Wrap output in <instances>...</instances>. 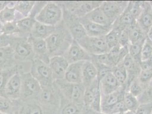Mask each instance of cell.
<instances>
[{
  "label": "cell",
  "instance_id": "6da1fadb",
  "mask_svg": "<svg viewBox=\"0 0 152 114\" xmlns=\"http://www.w3.org/2000/svg\"><path fill=\"white\" fill-rule=\"evenodd\" d=\"M73 41V39L63 20L56 26L55 32L45 39L50 57L63 56Z\"/></svg>",
  "mask_w": 152,
  "mask_h": 114
},
{
  "label": "cell",
  "instance_id": "7a4b0ae2",
  "mask_svg": "<svg viewBox=\"0 0 152 114\" xmlns=\"http://www.w3.org/2000/svg\"><path fill=\"white\" fill-rule=\"evenodd\" d=\"M37 22L56 26L63 19V9L59 2L47 1L45 7L35 17Z\"/></svg>",
  "mask_w": 152,
  "mask_h": 114
},
{
  "label": "cell",
  "instance_id": "3957f363",
  "mask_svg": "<svg viewBox=\"0 0 152 114\" xmlns=\"http://www.w3.org/2000/svg\"><path fill=\"white\" fill-rule=\"evenodd\" d=\"M55 84L59 90L61 96L67 101L84 107L83 98L85 87L83 84L70 83L64 79L55 81Z\"/></svg>",
  "mask_w": 152,
  "mask_h": 114
},
{
  "label": "cell",
  "instance_id": "277c9868",
  "mask_svg": "<svg viewBox=\"0 0 152 114\" xmlns=\"http://www.w3.org/2000/svg\"><path fill=\"white\" fill-rule=\"evenodd\" d=\"M22 85L19 101L26 102L36 100L40 94L42 87L30 72H20Z\"/></svg>",
  "mask_w": 152,
  "mask_h": 114
},
{
  "label": "cell",
  "instance_id": "5b68a950",
  "mask_svg": "<svg viewBox=\"0 0 152 114\" xmlns=\"http://www.w3.org/2000/svg\"><path fill=\"white\" fill-rule=\"evenodd\" d=\"M30 73L40 83L42 88L52 87L54 85L55 81L49 64L44 62L34 59L31 63Z\"/></svg>",
  "mask_w": 152,
  "mask_h": 114
},
{
  "label": "cell",
  "instance_id": "8992f818",
  "mask_svg": "<svg viewBox=\"0 0 152 114\" xmlns=\"http://www.w3.org/2000/svg\"><path fill=\"white\" fill-rule=\"evenodd\" d=\"M10 46L13 48L16 62L30 61L31 62L35 59L30 38L13 36Z\"/></svg>",
  "mask_w": 152,
  "mask_h": 114
},
{
  "label": "cell",
  "instance_id": "52a82bcc",
  "mask_svg": "<svg viewBox=\"0 0 152 114\" xmlns=\"http://www.w3.org/2000/svg\"><path fill=\"white\" fill-rule=\"evenodd\" d=\"M77 42L91 56L108 53L110 51L105 37H91L87 36Z\"/></svg>",
  "mask_w": 152,
  "mask_h": 114
},
{
  "label": "cell",
  "instance_id": "ba28073f",
  "mask_svg": "<svg viewBox=\"0 0 152 114\" xmlns=\"http://www.w3.org/2000/svg\"><path fill=\"white\" fill-rule=\"evenodd\" d=\"M63 20L73 40L78 42L87 36L85 30L79 19L64 9Z\"/></svg>",
  "mask_w": 152,
  "mask_h": 114
},
{
  "label": "cell",
  "instance_id": "9c48e42d",
  "mask_svg": "<svg viewBox=\"0 0 152 114\" xmlns=\"http://www.w3.org/2000/svg\"><path fill=\"white\" fill-rule=\"evenodd\" d=\"M129 1H103L100 8L107 17L111 25L126 9Z\"/></svg>",
  "mask_w": 152,
  "mask_h": 114
},
{
  "label": "cell",
  "instance_id": "30bf717a",
  "mask_svg": "<svg viewBox=\"0 0 152 114\" xmlns=\"http://www.w3.org/2000/svg\"><path fill=\"white\" fill-rule=\"evenodd\" d=\"M63 56L69 64L91 61V56L75 40Z\"/></svg>",
  "mask_w": 152,
  "mask_h": 114
},
{
  "label": "cell",
  "instance_id": "8fae6325",
  "mask_svg": "<svg viewBox=\"0 0 152 114\" xmlns=\"http://www.w3.org/2000/svg\"><path fill=\"white\" fill-rule=\"evenodd\" d=\"M69 64L63 56L51 57L49 66L51 69L55 82L64 79L65 73Z\"/></svg>",
  "mask_w": 152,
  "mask_h": 114
},
{
  "label": "cell",
  "instance_id": "7c38bea8",
  "mask_svg": "<svg viewBox=\"0 0 152 114\" xmlns=\"http://www.w3.org/2000/svg\"><path fill=\"white\" fill-rule=\"evenodd\" d=\"M86 34L91 37H105L112 29V25H101L90 21L85 18H80Z\"/></svg>",
  "mask_w": 152,
  "mask_h": 114
},
{
  "label": "cell",
  "instance_id": "4fadbf2b",
  "mask_svg": "<svg viewBox=\"0 0 152 114\" xmlns=\"http://www.w3.org/2000/svg\"><path fill=\"white\" fill-rule=\"evenodd\" d=\"M22 85L20 72L14 74L9 80L5 89V97L13 100L18 101Z\"/></svg>",
  "mask_w": 152,
  "mask_h": 114
},
{
  "label": "cell",
  "instance_id": "5bb4252c",
  "mask_svg": "<svg viewBox=\"0 0 152 114\" xmlns=\"http://www.w3.org/2000/svg\"><path fill=\"white\" fill-rule=\"evenodd\" d=\"M31 42L35 59H38L49 64L50 56L45 39L29 37Z\"/></svg>",
  "mask_w": 152,
  "mask_h": 114
},
{
  "label": "cell",
  "instance_id": "9a60e30c",
  "mask_svg": "<svg viewBox=\"0 0 152 114\" xmlns=\"http://www.w3.org/2000/svg\"><path fill=\"white\" fill-rule=\"evenodd\" d=\"M126 91L125 86H121L118 90L110 94L101 95V112L104 113L118 102L123 101Z\"/></svg>",
  "mask_w": 152,
  "mask_h": 114
},
{
  "label": "cell",
  "instance_id": "2e32d148",
  "mask_svg": "<svg viewBox=\"0 0 152 114\" xmlns=\"http://www.w3.org/2000/svg\"><path fill=\"white\" fill-rule=\"evenodd\" d=\"M127 73V81L126 83V91L131 83L137 79L141 71L140 64L136 63L133 59L128 54L122 62Z\"/></svg>",
  "mask_w": 152,
  "mask_h": 114
},
{
  "label": "cell",
  "instance_id": "e0dca14e",
  "mask_svg": "<svg viewBox=\"0 0 152 114\" xmlns=\"http://www.w3.org/2000/svg\"><path fill=\"white\" fill-rule=\"evenodd\" d=\"M83 62H80L69 64L66 71L64 80L70 83L83 84L82 71Z\"/></svg>",
  "mask_w": 152,
  "mask_h": 114
},
{
  "label": "cell",
  "instance_id": "ac0fdd59",
  "mask_svg": "<svg viewBox=\"0 0 152 114\" xmlns=\"http://www.w3.org/2000/svg\"><path fill=\"white\" fill-rule=\"evenodd\" d=\"M121 84L113 74L110 73L99 82V87L102 95L110 94L121 87Z\"/></svg>",
  "mask_w": 152,
  "mask_h": 114
},
{
  "label": "cell",
  "instance_id": "d6986e66",
  "mask_svg": "<svg viewBox=\"0 0 152 114\" xmlns=\"http://www.w3.org/2000/svg\"><path fill=\"white\" fill-rule=\"evenodd\" d=\"M137 24L148 34L152 26V9L149 1H144L143 10L137 20Z\"/></svg>",
  "mask_w": 152,
  "mask_h": 114
},
{
  "label": "cell",
  "instance_id": "ffe728a7",
  "mask_svg": "<svg viewBox=\"0 0 152 114\" xmlns=\"http://www.w3.org/2000/svg\"><path fill=\"white\" fill-rule=\"evenodd\" d=\"M97 79V70L91 61L83 62L82 71V80L83 86L86 88Z\"/></svg>",
  "mask_w": 152,
  "mask_h": 114
},
{
  "label": "cell",
  "instance_id": "44dd1931",
  "mask_svg": "<svg viewBox=\"0 0 152 114\" xmlns=\"http://www.w3.org/2000/svg\"><path fill=\"white\" fill-rule=\"evenodd\" d=\"M18 64L14 58V53L11 46L0 49V70L13 67Z\"/></svg>",
  "mask_w": 152,
  "mask_h": 114
},
{
  "label": "cell",
  "instance_id": "7402d4cb",
  "mask_svg": "<svg viewBox=\"0 0 152 114\" xmlns=\"http://www.w3.org/2000/svg\"><path fill=\"white\" fill-rule=\"evenodd\" d=\"M55 29L56 26L47 25L37 21L32 27L30 37L45 40L55 32Z\"/></svg>",
  "mask_w": 152,
  "mask_h": 114
},
{
  "label": "cell",
  "instance_id": "603a6c76",
  "mask_svg": "<svg viewBox=\"0 0 152 114\" xmlns=\"http://www.w3.org/2000/svg\"><path fill=\"white\" fill-rule=\"evenodd\" d=\"M43 107L36 100L21 102L18 110V114H45Z\"/></svg>",
  "mask_w": 152,
  "mask_h": 114
},
{
  "label": "cell",
  "instance_id": "cb8c5ba5",
  "mask_svg": "<svg viewBox=\"0 0 152 114\" xmlns=\"http://www.w3.org/2000/svg\"><path fill=\"white\" fill-rule=\"evenodd\" d=\"M99 91V83L98 82L97 79H96L88 87L85 88L83 98V106L85 108L89 110L90 106L94 101L96 95Z\"/></svg>",
  "mask_w": 152,
  "mask_h": 114
},
{
  "label": "cell",
  "instance_id": "d4e9b609",
  "mask_svg": "<svg viewBox=\"0 0 152 114\" xmlns=\"http://www.w3.org/2000/svg\"><path fill=\"white\" fill-rule=\"evenodd\" d=\"M37 22L35 18L31 16L20 19L17 22L19 29V37L29 38L32 27Z\"/></svg>",
  "mask_w": 152,
  "mask_h": 114
},
{
  "label": "cell",
  "instance_id": "484cf974",
  "mask_svg": "<svg viewBox=\"0 0 152 114\" xmlns=\"http://www.w3.org/2000/svg\"><path fill=\"white\" fill-rule=\"evenodd\" d=\"M20 72V66L17 64L13 67L0 70V96H5V89L10 78L16 73Z\"/></svg>",
  "mask_w": 152,
  "mask_h": 114
},
{
  "label": "cell",
  "instance_id": "4316f807",
  "mask_svg": "<svg viewBox=\"0 0 152 114\" xmlns=\"http://www.w3.org/2000/svg\"><path fill=\"white\" fill-rule=\"evenodd\" d=\"M20 106V101H13L5 96H0V112L2 114H15Z\"/></svg>",
  "mask_w": 152,
  "mask_h": 114
},
{
  "label": "cell",
  "instance_id": "83f0119b",
  "mask_svg": "<svg viewBox=\"0 0 152 114\" xmlns=\"http://www.w3.org/2000/svg\"><path fill=\"white\" fill-rule=\"evenodd\" d=\"M128 54V46L121 47L120 44L112 48L108 52L115 66L121 64Z\"/></svg>",
  "mask_w": 152,
  "mask_h": 114
},
{
  "label": "cell",
  "instance_id": "f1b7e54d",
  "mask_svg": "<svg viewBox=\"0 0 152 114\" xmlns=\"http://www.w3.org/2000/svg\"><path fill=\"white\" fill-rule=\"evenodd\" d=\"M103 1H83L80 7L73 14L77 18H83L95 9L100 7Z\"/></svg>",
  "mask_w": 152,
  "mask_h": 114
},
{
  "label": "cell",
  "instance_id": "f546056e",
  "mask_svg": "<svg viewBox=\"0 0 152 114\" xmlns=\"http://www.w3.org/2000/svg\"><path fill=\"white\" fill-rule=\"evenodd\" d=\"M83 18L101 25H111L107 17L100 7L95 9Z\"/></svg>",
  "mask_w": 152,
  "mask_h": 114
},
{
  "label": "cell",
  "instance_id": "4dcf8cb0",
  "mask_svg": "<svg viewBox=\"0 0 152 114\" xmlns=\"http://www.w3.org/2000/svg\"><path fill=\"white\" fill-rule=\"evenodd\" d=\"M15 2L16 1H9L7 6L0 13V22L2 25L8 22L15 21Z\"/></svg>",
  "mask_w": 152,
  "mask_h": 114
},
{
  "label": "cell",
  "instance_id": "1f68e13d",
  "mask_svg": "<svg viewBox=\"0 0 152 114\" xmlns=\"http://www.w3.org/2000/svg\"><path fill=\"white\" fill-rule=\"evenodd\" d=\"M129 40L130 44H136L140 42H144L146 38L148 36L137 24L129 28Z\"/></svg>",
  "mask_w": 152,
  "mask_h": 114
},
{
  "label": "cell",
  "instance_id": "d6a6232c",
  "mask_svg": "<svg viewBox=\"0 0 152 114\" xmlns=\"http://www.w3.org/2000/svg\"><path fill=\"white\" fill-rule=\"evenodd\" d=\"M35 2L32 1H16L15 5V10L23 19L27 17L31 14Z\"/></svg>",
  "mask_w": 152,
  "mask_h": 114
},
{
  "label": "cell",
  "instance_id": "836d02e7",
  "mask_svg": "<svg viewBox=\"0 0 152 114\" xmlns=\"http://www.w3.org/2000/svg\"><path fill=\"white\" fill-rule=\"evenodd\" d=\"M123 30L118 27L112 25L111 30L105 36V39L110 50L119 44V37Z\"/></svg>",
  "mask_w": 152,
  "mask_h": 114
},
{
  "label": "cell",
  "instance_id": "e575fe53",
  "mask_svg": "<svg viewBox=\"0 0 152 114\" xmlns=\"http://www.w3.org/2000/svg\"><path fill=\"white\" fill-rule=\"evenodd\" d=\"M64 99L65 103H61L60 114H83V107Z\"/></svg>",
  "mask_w": 152,
  "mask_h": 114
},
{
  "label": "cell",
  "instance_id": "d590c367",
  "mask_svg": "<svg viewBox=\"0 0 152 114\" xmlns=\"http://www.w3.org/2000/svg\"><path fill=\"white\" fill-rule=\"evenodd\" d=\"M112 73L116 79L121 84V86H125L126 88L127 81V73L124 66L122 64H119L112 69Z\"/></svg>",
  "mask_w": 152,
  "mask_h": 114
},
{
  "label": "cell",
  "instance_id": "8d00e7d4",
  "mask_svg": "<svg viewBox=\"0 0 152 114\" xmlns=\"http://www.w3.org/2000/svg\"><path fill=\"white\" fill-rule=\"evenodd\" d=\"M144 42H140L133 44H130L128 46V54L133 59L136 63L139 64H140L141 62V50Z\"/></svg>",
  "mask_w": 152,
  "mask_h": 114
},
{
  "label": "cell",
  "instance_id": "74e56055",
  "mask_svg": "<svg viewBox=\"0 0 152 114\" xmlns=\"http://www.w3.org/2000/svg\"><path fill=\"white\" fill-rule=\"evenodd\" d=\"M124 103L127 111L135 113L140 106L138 98L132 95L128 91H126L124 97Z\"/></svg>",
  "mask_w": 152,
  "mask_h": 114
},
{
  "label": "cell",
  "instance_id": "f35d334b",
  "mask_svg": "<svg viewBox=\"0 0 152 114\" xmlns=\"http://www.w3.org/2000/svg\"><path fill=\"white\" fill-rule=\"evenodd\" d=\"M144 1H129L128 7L132 17L136 21L143 10Z\"/></svg>",
  "mask_w": 152,
  "mask_h": 114
},
{
  "label": "cell",
  "instance_id": "ab89813d",
  "mask_svg": "<svg viewBox=\"0 0 152 114\" xmlns=\"http://www.w3.org/2000/svg\"><path fill=\"white\" fill-rule=\"evenodd\" d=\"M94 64H101L102 65H104L111 68H113L115 67L114 63L111 58L110 56L108 53H105L100 55L96 56H91V61Z\"/></svg>",
  "mask_w": 152,
  "mask_h": 114
},
{
  "label": "cell",
  "instance_id": "60d3db41",
  "mask_svg": "<svg viewBox=\"0 0 152 114\" xmlns=\"http://www.w3.org/2000/svg\"><path fill=\"white\" fill-rule=\"evenodd\" d=\"M1 30L2 34L8 36L14 37H18L19 36V29L17 21H13L2 25Z\"/></svg>",
  "mask_w": 152,
  "mask_h": 114
},
{
  "label": "cell",
  "instance_id": "b9f144b4",
  "mask_svg": "<svg viewBox=\"0 0 152 114\" xmlns=\"http://www.w3.org/2000/svg\"><path fill=\"white\" fill-rule=\"evenodd\" d=\"M137 80L144 90H145L152 81V69L141 70Z\"/></svg>",
  "mask_w": 152,
  "mask_h": 114
},
{
  "label": "cell",
  "instance_id": "7bdbcfd3",
  "mask_svg": "<svg viewBox=\"0 0 152 114\" xmlns=\"http://www.w3.org/2000/svg\"><path fill=\"white\" fill-rule=\"evenodd\" d=\"M152 59V40L148 36L142 44L141 61Z\"/></svg>",
  "mask_w": 152,
  "mask_h": 114
},
{
  "label": "cell",
  "instance_id": "ee69618b",
  "mask_svg": "<svg viewBox=\"0 0 152 114\" xmlns=\"http://www.w3.org/2000/svg\"><path fill=\"white\" fill-rule=\"evenodd\" d=\"M140 104L152 103V81L138 98Z\"/></svg>",
  "mask_w": 152,
  "mask_h": 114
},
{
  "label": "cell",
  "instance_id": "f6af8a7d",
  "mask_svg": "<svg viewBox=\"0 0 152 114\" xmlns=\"http://www.w3.org/2000/svg\"><path fill=\"white\" fill-rule=\"evenodd\" d=\"M144 90L137 81V80L136 79L131 83L129 87L128 88L127 91L138 98L142 94Z\"/></svg>",
  "mask_w": 152,
  "mask_h": 114
},
{
  "label": "cell",
  "instance_id": "bcb514c9",
  "mask_svg": "<svg viewBox=\"0 0 152 114\" xmlns=\"http://www.w3.org/2000/svg\"><path fill=\"white\" fill-rule=\"evenodd\" d=\"M94 64L97 70V80L99 83L102 78H103L110 73L112 72V68L111 67L101 64Z\"/></svg>",
  "mask_w": 152,
  "mask_h": 114
},
{
  "label": "cell",
  "instance_id": "7dc6e473",
  "mask_svg": "<svg viewBox=\"0 0 152 114\" xmlns=\"http://www.w3.org/2000/svg\"><path fill=\"white\" fill-rule=\"evenodd\" d=\"M129 27L124 29L121 33L119 37V44L121 47L128 46L130 44L129 40Z\"/></svg>",
  "mask_w": 152,
  "mask_h": 114
},
{
  "label": "cell",
  "instance_id": "c3c4849f",
  "mask_svg": "<svg viewBox=\"0 0 152 114\" xmlns=\"http://www.w3.org/2000/svg\"><path fill=\"white\" fill-rule=\"evenodd\" d=\"M135 114H152V103L140 104Z\"/></svg>",
  "mask_w": 152,
  "mask_h": 114
},
{
  "label": "cell",
  "instance_id": "681fc988",
  "mask_svg": "<svg viewBox=\"0 0 152 114\" xmlns=\"http://www.w3.org/2000/svg\"><path fill=\"white\" fill-rule=\"evenodd\" d=\"M13 36H8L5 34L0 35V49L10 46L12 42Z\"/></svg>",
  "mask_w": 152,
  "mask_h": 114
},
{
  "label": "cell",
  "instance_id": "f907efd6",
  "mask_svg": "<svg viewBox=\"0 0 152 114\" xmlns=\"http://www.w3.org/2000/svg\"><path fill=\"white\" fill-rule=\"evenodd\" d=\"M141 70H149L152 69V59L142 61L140 64Z\"/></svg>",
  "mask_w": 152,
  "mask_h": 114
},
{
  "label": "cell",
  "instance_id": "816d5d0a",
  "mask_svg": "<svg viewBox=\"0 0 152 114\" xmlns=\"http://www.w3.org/2000/svg\"><path fill=\"white\" fill-rule=\"evenodd\" d=\"M9 1H0V13L7 6Z\"/></svg>",
  "mask_w": 152,
  "mask_h": 114
},
{
  "label": "cell",
  "instance_id": "f5cc1de1",
  "mask_svg": "<svg viewBox=\"0 0 152 114\" xmlns=\"http://www.w3.org/2000/svg\"><path fill=\"white\" fill-rule=\"evenodd\" d=\"M88 114H107L104 113H102V112H96V111H91V110H89V112H88Z\"/></svg>",
  "mask_w": 152,
  "mask_h": 114
},
{
  "label": "cell",
  "instance_id": "db71d44e",
  "mask_svg": "<svg viewBox=\"0 0 152 114\" xmlns=\"http://www.w3.org/2000/svg\"><path fill=\"white\" fill-rule=\"evenodd\" d=\"M123 114H136L135 113L132 112V111H127L126 112H125L124 113H123Z\"/></svg>",
  "mask_w": 152,
  "mask_h": 114
},
{
  "label": "cell",
  "instance_id": "11a10c76",
  "mask_svg": "<svg viewBox=\"0 0 152 114\" xmlns=\"http://www.w3.org/2000/svg\"><path fill=\"white\" fill-rule=\"evenodd\" d=\"M152 34V26L151 27V29H150V30H149V32L148 33V36L149 35H151V34Z\"/></svg>",
  "mask_w": 152,
  "mask_h": 114
},
{
  "label": "cell",
  "instance_id": "9f6ffc18",
  "mask_svg": "<svg viewBox=\"0 0 152 114\" xmlns=\"http://www.w3.org/2000/svg\"><path fill=\"white\" fill-rule=\"evenodd\" d=\"M148 37H149V38H151V39L152 40V34H151V35H149V36H148Z\"/></svg>",
  "mask_w": 152,
  "mask_h": 114
},
{
  "label": "cell",
  "instance_id": "6f0895ef",
  "mask_svg": "<svg viewBox=\"0 0 152 114\" xmlns=\"http://www.w3.org/2000/svg\"><path fill=\"white\" fill-rule=\"evenodd\" d=\"M149 3H150V4H151V6L152 9V1H149Z\"/></svg>",
  "mask_w": 152,
  "mask_h": 114
},
{
  "label": "cell",
  "instance_id": "680465c9",
  "mask_svg": "<svg viewBox=\"0 0 152 114\" xmlns=\"http://www.w3.org/2000/svg\"><path fill=\"white\" fill-rule=\"evenodd\" d=\"M2 34V33L1 32V30H0V35H1V34Z\"/></svg>",
  "mask_w": 152,
  "mask_h": 114
},
{
  "label": "cell",
  "instance_id": "91938a15",
  "mask_svg": "<svg viewBox=\"0 0 152 114\" xmlns=\"http://www.w3.org/2000/svg\"><path fill=\"white\" fill-rule=\"evenodd\" d=\"M0 114H2V113H1V112H0Z\"/></svg>",
  "mask_w": 152,
  "mask_h": 114
},
{
  "label": "cell",
  "instance_id": "94428289",
  "mask_svg": "<svg viewBox=\"0 0 152 114\" xmlns=\"http://www.w3.org/2000/svg\"></svg>",
  "mask_w": 152,
  "mask_h": 114
}]
</instances>
